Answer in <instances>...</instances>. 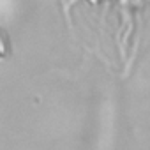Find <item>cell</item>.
<instances>
[{
    "instance_id": "obj_1",
    "label": "cell",
    "mask_w": 150,
    "mask_h": 150,
    "mask_svg": "<svg viewBox=\"0 0 150 150\" xmlns=\"http://www.w3.org/2000/svg\"><path fill=\"white\" fill-rule=\"evenodd\" d=\"M9 57H11V37L0 27V58H9Z\"/></svg>"
}]
</instances>
